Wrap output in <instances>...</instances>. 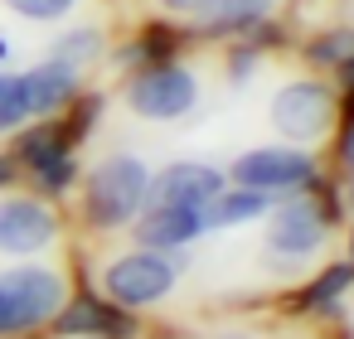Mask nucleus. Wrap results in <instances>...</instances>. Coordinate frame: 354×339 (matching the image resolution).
<instances>
[{"label":"nucleus","instance_id":"f257e3e1","mask_svg":"<svg viewBox=\"0 0 354 339\" xmlns=\"http://www.w3.org/2000/svg\"><path fill=\"white\" fill-rule=\"evenodd\" d=\"M151 175L136 155H107L88 175V223L93 228H127L146 204Z\"/></svg>","mask_w":354,"mask_h":339},{"label":"nucleus","instance_id":"f03ea898","mask_svg":"<svg viewBox=\"0 0 354 339\" xmlns=\"http://www.w3.org/2000/svg\"><path fill=\"white\" fill-rule=\"evenodd\" d=\"M64 310V276L49 267H15L0 276V334H20Z\"/></svg>","mask_w":354,"mask_h":339},{"label":"nucleus","instance_id":"7ed1b4c3","mask_svg":"<svg viewBox=\"0 0 354 339\" xmlns=\"http://www.w3.org/2000/svg\"><path fill=\"white\" fill-rule=\"evenodd\" d=\"M194 102H199V83L180 64H151L127 83V107L146 122H180L185 112H194Z\"/></svg>","mask_w":354,"mask_h":339},{"label":"nucleus","instance_id":"20e7f679","mask_svg":"<svg viewBox=\"0 0 354 339\" xmlns=\"http://www.w3.org/2000/svg\"><path fill=\"white\" fill-rule=\"evenodd\" d=\"M180 281V267L170 252H156V247H141V252H127L107 267V296L117 305H151L160 296H170V286Z\"/></svg>","mask_w":354,"mask_h":339},{"label":"nucleus","instance_id":"39448f33","mask_svg":"<svg viewBox=\"0 0 354 339\" xmlns=\"http://www.w3.org/2000/svg\"><path fill=\"white\" fill-rule=\"evenodd\" d=\"M335 122V93L325 83H286L272 97V126L291 141H320Z\"/></svg>","mask_w":354,"mask_h":339},{"label":"nucleus","instance_id":"423d86ee","mask_svg":"<svg viewBox=\"0 0 354 339\" xmlns=\"http://www.w3.org/2000/svg\"><path fill=\"white\" fill-rule=\"evenodd\" d=\"M233 180L243 189H262V194H286V189H301L315 180V165L306 151H286V146H262V151H248L238 165H233Z\"/></svg>","mask_w":354,"mask_h":339},{"label":"nucleus","instance_id":"0eeeda50","mask_svg":"<svg viewBox=\"0 0 354 339\" xmlns=\"http://www.w3.org/2000/svg\"><path fill=\"white\" fill-rule=\"evenodd\" d=\"M218 189H223V175H218L214 165L175 160V165H165V170L151 180L146 199H156V204H165V209H204Z\"/></svg>","mask_w":354,"mask_h":339},{"label":"nucleus","instance_id":"6e6552de","mask_svg":"<svg viewBox=\"0 0 354 339\" xmlns=\"http://www.w3.org/2000/svg\"><path fill=\"white\" fill-rule=\"evenodd\" d=\"M54 233H59V223L44 204H35V199H6L0 204V252H20V257L39 252V247L54 242Z\"/></svg>","mask_w":354,"mask_h":339},{"label":"nucleus","instance_id":"1a4fd4ad","mask_svg":"<svg viewBox=\"0 0 354 339\" xmlns=\"http://www.w3.org/2000/svg\"><path fill=\"white\" fill-rule=\"evenodd\" d=\"M267 242H272L277 252H286V257H306V252H315V247L325 242V213H320V204H310V199H291V204H281V209L272 213Z\"/></svg>","mask_w":354,"mask_h":339},{"label":"nucleus","instance_id":"9d476101","mask_svg":"<svg viewBox=\"0 0 354 339\" xmlns=\"http://www.w3.org/2000/svg\"><path fill=\"white\" fill-rule=\"evenodd\" d=\"M204 233V209H165L156 204L141 223H136V238L141 247H156V252H170V247H185Z\"/></svg>","mask_w":354,"mask_h":339},{"label":"nucleus","instance_id":"9b49d317","mask_svg":"<svg viewBox=\"0 0 354 339\" xmlns=\"http://www.w3.org/2000/svg\"><path fill=\"white\" fill-rule=\"evenodd\" d=\"M20 88H25L30 117H49V112H59L64 102H73V93H78V68L54 59V64L30 68V73L20 78Z\"/></svg>","mask_w":354,"mask_h":339},{"label":"nucleus","instance_id":"f8f14e48","mask_svg":"<svg viewBox=\"0 0 354 339\" xmlns=\"http://www.w3.org/2000/svg\"><path fill=\"white\" fill-rule=\"evenodd\" d=\"M272 10V0H214L199 15V35H243L257 30Z\"/></svg>","mask_w":354,"mask_h":339},{"label":"nucleus","instance_id":"ddd939ff","mask_svg":"<svg viewBox=\"0 0 354 339\" xmlns=\"http://www.w3.org/2000/svg\"><path fill=\"white\" fill-rule=\"evenodd\" d=\"M267 213V194L262 189H218L209 204H204V228H233V223H248Z\"/></svg>","mask_w":354,"mask_h":339},{"label":"nucleus","instance_id":"4468645a","mask_svg":"<svg viewBox=\"0 0 354 339\" xmlns=\"http://www.w3.org/2000/svg\"><path fill=\"white\" fill-rule=\"evenodd\" d=\"M59 329L64 334H102V339H122L131 325L112 310V305H97V300H78L68 310H59Z\"/></svg>","mask_w":354,"mask_h":339},{"label":"nucleus","instance_id":"2eb2a0df","mask_svg":"<svg viewBox=\"0 0 354 339\" xmlns=\"http://www.w3.org/2000/svg\"><path fill=\"white\" fill-rule=\"evenodd\" d=\"M20 155H25V165L44 170V165H54V160L68 155V136H64L59 126H39V131H30V136L20 141Z\"/></svg>","mask_w":354,"mask_h":339},{"label":"nucleus","instance_id":"dca6fc26","mask_svg":"<svg viewBox=\"0 0 354 339\" xmlns=\"http://www.w3.org/2000/svg\"><path fill=\"white\" fill-rule=\"evenodd\" d=\"M97 54H102V35H97V30H73V35H64L59 49H54V59H59V64H73V68L88 64V59H97Z\"/></svg>","mask_w":354,"mask_h":339},{"label":"nucleus","instance_id":"f3484780","mask_svg":"<svg viewBox=\"0 0 354 339\" xmlns=\"http://www.w3.org/2000/svg\"><path fill=\"white\" fill-rule=\"evenodd\" d=\"M349 276H354V262H339V267H330L325 276H315V286L306 291V305L310 310H320V305H330L344 286H349Z\"/></svg>","mask_w":354,"mask_h":339},{"label":"nucleus","instance_id":"a211bd4d","mask_svg":"<svg viewBox=\"0 0 354 339\" xmlns=\"http://www.w3.org/2000/svg\"><path fill=\"white\" fill-rule=\"evenodd\" d=\"M30 117V102H25V88L20 78H0V131H10Z\"/></svg>","mask_w":354,"mask_h":339},{"label":"nucleus","instance_id":"6ab92c4d","mask_svg":"<svg viewBox=\"0 0 354 339\" xmlns=\"http://www.w3.org/2000/svg\"><path fill=\"white\" fill-rule=\"evenodd\" d=\"M6 6L15 15H25V20H64L78 0H6Z\"/></svg>","mask_w":354,"mask_h":339},{"label":"nucleus","instance_id":"aec40b11","mask_svg":"<svg viewBox=\"0 0 354 339\" xmlns=\"http://www.w3.org/2000/svg\"><path fill=\"white\" fill-rule=\"evenodd\" d=\"M310 54H315V59H325V64H349V59H354V30L325 35V39H320Z\"/></svg>","mask_w":354,"mask_h":339},{"label":"nucleus","instance_id":"412c9836","mask_svg":"<svg viewBox=\"0 0 354 339\" xmlns=\"http://www.w3.org/2000/svg\"><path fill=\"white\" fill-rule=\"evenodd\" d=\"M35 175H39V184H44V189H54V194H59V189L73 180V160L64 155V160H54V165H44V170H35Z\"/></svg>","mask_w":354,"mask_h":339},{"label":"nucleus","instance_id":"4be33fe9","mask_svg":"<svg viewBox=\"0 0 354 339\" xmlns=\"http://www.w3.org/2000/svg\"><path fill=\"white\" fill-rule=\"evenodd\" d=\"M160 6H165L170 15H204L214 0H160Z\"/></svg>","mask_w":354,"mask_h":339},{"label":"nucleus","instance_id":"5701e85b","mask_svg":"<svg viewBox=\"0 0 354 339\" xmlns=\"http://www.w3.org/2000/svg\"><path fill=\"white\" fill-rule=\"evenodd\" d=\"M339 68H344V83L354 88V59H349V64H339Z\"/></svg>","mask_w":354,"mask_h":339},{"label":"nucleus","instance_id":"b1692460","mask_svg":"<svg viewBox=\"0 0 354 339\" xmlns=\"http://www.w3.org/2000/svg\"><path fill=\"white\" fill-rule=\"evenodd\" d=\"M6 180H10V165H6V160H0V184H6Z\"/></svg>","mask_w":354,"mask_h":339}]
</instances>
